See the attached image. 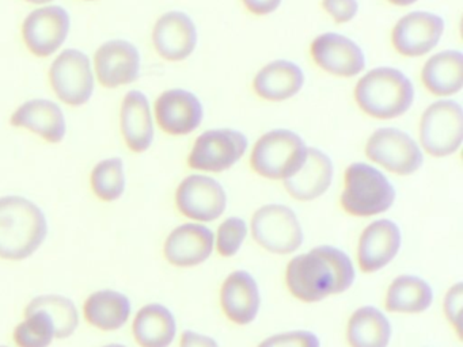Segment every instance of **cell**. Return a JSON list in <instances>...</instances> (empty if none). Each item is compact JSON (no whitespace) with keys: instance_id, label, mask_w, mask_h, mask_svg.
<instances>
[{"instance_id":"21","label":"cell","mask_w":463,"mask_h":347,"mask_svg":"<svg viewBox=\"0 0 463 347\" xmlns=\"http://www.w3.org/2000/svg\"><path fill=\"white\" fill-rule=\"evenodd\" d=\"M213 233L204 225L184 224L175 228L165 241V258L177 267H192L210 258Z\"/></svg>"},{"instance_id":"18","label":"cell","mask_w":463,"mask_h":347,"mask_svg":"<svg viewBox=\"0 0 463 347\" xmlns=\"http://www.w3.org/2000/svg\"><path fill=\"white\" fill-rule=\"evenodd\" d=\"M10 125L29 130L51 144L61 143L67 133L63 108L44 98H34L23 103L10 117Z\"/></svg>"},{"instance_id":"5","label":"cell","mask_w":463,"mask_h":347,"mask_svg":"<svg viewBox=\"0 0 463 347\" xmlns=\"http://www.w3.org/2000/svg\"><path fill=\"white\" fill-rule=\"evenodd\" d=\"M308 146L298 133L288 129H273L265 133L254 144L250 164L254 173L272 181L291 178L298 173Z\"/></svg>"},{"instance_id":"6","label":"cell","mask_w":463,"mask_h":347,"mask_svg":"<svg viewBox=\"0 0 463 347\" xmlns=\"http://www.w3.org/2000/svg\"><path fill=\"white\" fill-rule=\"evenodd\" d=\"M50 84L61 102L80 108L91 99L96 87L93 64L85 52L66 49L51 64Z\"/></svg>"},{"instance_id":"43","label":"cell","mask_w":463,"mask_h":347,"mask_svg":"<svg viewBox=\"0 0 463 347\" xmlns=\"http://www.w3.org/2000/svg\"><path fill=\"white\" fill-rule=\"evenodd\" d=\"M0 347H6V346H0Z\"/></svg>"},{"instance_id":"42","label":"cell","mask_w":463,"mask_h":347,"mask_svg":"<svg viewBox=\"0 0 463 347\" xmlns=\"http://www.w3.org/2000/svg\"><path fill=\"white\" fill-rule=\"evenodd\" d=\"M88 2H94V0H88Z\"/></svg>"},{"instance_id":"28","label":"cell","mask_w":463,"mask_h":347,"mask_svg":"<svg viewBox=\"0 0 463 347\" xmlns=\"http://www.w3.org/2000/svg\"><path fill=\"white\" fill-rule=\"evenodd\" d=\"M390 338L389 320L373 306L357 309L349 319L346 339L351 347H387Z\"/></svg>"},{"instance_id":"39","label":"cell","mask_w":463,"mask_h":347,"mask_svg":"<svg viewBox=\"0 0 463 347\" xmlns=\"http://www.w3.org/2000/svg\"><path fill=\"white\" fill-rule=\"evenodd\" d=\"M387 2L394 5H400V7H406V5H413L417 0H387Z\"/></svg>"},{"instance_id":"30","label":"cell","mask_w":463,"mask_h":347,"mask_svg":"<svg viewBox=\"0 0 463 347\" xmlns=\"http://www.w3.org/2000/svg\"><path fill=\"white\" fill-rule=\"evenodd\" d=\"M33 312H44L52 320L55 338L64 339L71 336L78 328L80 317L75 304L70 298L59 295H40L29 303L26 314Z\"/></svg>"},{"instance_id":"2","label":"cell","mask_w":463,"mask_h":347,"mask_svg":"<svg viewBox=\"0 0 463 347\" xmlns=\"http://www.w3.org/2000/svg\"><path fill=\"white\" fill-rule=\"evenodd\" d=\"M48 232L42 209L20 195L0 198V258L23 260L37 251Z\"/></svg>"},{"instance_id":"15","label":"cell","mask_w":463,"mask_h":347,"mask_svg":"<svg viewBox=\"0 0 463 347\" xmlns=\"http://www.w3.org/2000/svg\"><path fill=\"white\" fill-rule=\"evenodd\" d=\"M311 57L325 72L338 78H354L365 68L364 52L351 38L327 32L311 43Z\"/></svg>"},{"instance_id":"9","label":"cell","mask_w":463,"mask_h":347,"mask_svg":"<svg viewBox=\"0 0 463 347\" xmlns=\"http://www.w3.org/2000/svg\"><path fill=\"white\" fill-rule=\"evenodd\" d=\"M365 155L371 162L397 175H411L421 167L419 144L397 127L375 130L365 144Z\"/></svg>"},{"instance_id":"23","label":"cell","mask_w":463,"mask_h":347,"mask_svg":"<svg viewBox=\"0 0 463 347\" xmlns=\"http://www.w3.org/2000/svg\"><path fill=\"white\" fill-rule=\"evenodd\" d=\"M221 304L224 314L235 324L245 325L256 319L260 292L256 281L246 271H234L222 285Z\"/></svg>"},{"instance_id":"34","label":"cell","mask_w":463,"mask_h":347,"mask_svg":"<svg viewBox=\"0 0 463 347\" xmlns=\"http://www.w3.org/2000/svg\"><path fill=\"white\" fill-rule=\"evenodd\" d=\"M319 339L308 331H291L265 339L259 347H319Z\"/></svg>"},{"instance_id":"20","label":"cell","mask_w":463,"mask_h":347,"mask_svg":"<svg viewBox=\"0 0 463 347\" xmlns=\"http://www.w3.org/2000/svg\"><path fill=\"white\" fill-rule=\"evenodd\" d=\"M121 135L135 154H143L154 141V118L147 95L139 89L127 92L120 108Z\"/></svg>"},{"instance_id":"29","label":"cell","mask_w":463,"mask_h":347,"mask_svg":"<svg viewBox=\"0 0 463 347\" xmlns=\"http://www.w3.org/2000/svg\"><path fill=\"white\" fill-rule=\"evenodd\" d=\"M432 300V289L424 279L401 276L387 289L384 306L394 314H420L430 308Z\"/></svg>"},{"instance_id":"11","label":"cell","mask_w":463,"mask_h":347,"mask_svg":"<svg viewBox=\"0 0 463 347\" xmlns=\"http://www.w3.org/2000/svg\"><path fill=\"white\" fill-rule=\"evenodd\" d=\"M71 18L61 5H42L32 11L23 23V40L28 51L36 57H50L69 38Z\"/></svg>"},{"instance_id":"14","label":"cell","mask_w":463,"mask_h":347,"mask_svg":"<svg viewBox=\"0 0 463 347\" xmlns=\"http://www.w3.org/2000/svg\"><path fill=\"white\" fill-rule=\"evenodd\" d=\"M444 33L441 16L428 11L406 14L395 23L392 42L395 51L405 57H420L436 48Z\"/></svg>"},{"instance_id":"22","label":"cell","mask_w":463,"mask_h":347,"mask_svg":"<svg viewBox=\"0 0 463 347\" xmlns=\"http://www.w3.org/2000/svg\"><path fill=\"white\" fill-rule=\"evenodd\" d=\"M332 160L318 148H308L302 167L291 178L284 179V187L298 201H313L327 192L332 184Z\"/></svg>"},{"instance_id":"41","label":"cell","mask_w":463,"mask_h":347,"mask_svg":"<svg viewBox=\"0 0 463 347\" xmlns=\"http://www.w3.org/2000/svg\"><path fill=\"white\" fill-rule=\"evenodd\" d=\"M104 347H126V346H123V344H108V346H104Z\"/></svg>"},{"instance_id":"35","label":"cell","mask_w":463,"mask_h":347,"mask_svg":"<svg viewBox=\"0 0 463 347\" xmlns=\"http://www.w3.org/2000/svg\"><path fill=\"white\" fill-rule=\"evenodd\" d=\"M463 304V287L460 282L451 287L447 292L446 298H444V314H446L447 320L449 324L455 328L458 336L462 335L460 331V312H462Z\"/></svg>"},{"instance_id":"25","label":"cell","mask_w":463,"mask_h":347,"mask_svg":"<svg viewBox=\"0 0 463 347\" xmlns=\"http://www.w3.org/2000/svg\"><path fill=\"white\" fill-rule=\"evenodd\" d=\"M421 80L427 91L435 97L457 94L463 87V54L459 51H443L425 62Z\"/></svg>"},{"instance_id":"17","label":"cell","mask_w":463,"mask_h":347,"mask_svg":"<svg viewBox=\"0 0 463 347\" xmlns=\"http://www.w3.org/2000/svg\"><path fill=\"white\" fill-rule=\"evenodd\" d=\"M197 38L196 24L184 11L165 13L154 24V48L166 61H184L191 57L196 49Z\"/></svg>"},{"instance_id":"16","label":"cell","mask_w":463,"mask_h":347,"mask_svg":"<svg viewBox=\"0 0 463 347\" xmlns=\"http://www.w3.org/2000/svg\"><path fill=\"white\" fill-rule=\"evenodd\" d=\"M154 114L167 135L185 136L196 130L204 118V108L197 95L184 89H166L156 98Z\"/></svg>"},{"instance_id":"27","label":"cell","mask_w":463,"mask_h":347,"mask_svg":"<svg viewBox=\"0 0 463 347\" xmlns=\"http://www.w3.org/2000/svg\"><path fill=\"white\" fill-rule=\"evenodd\" d=\"M83 314L93 327L102 331H115L123 327L129 319L131 304L123 293L99 290L85 301Z\"/></svg>"},{"instance_id":"36","label":"cell","mask_w":463,"mask_h":347,"mask_svg":"<svg viewBox=\"0 0 463 347\" xmlns=\"http://www.w3.org/2000/svg\"><path fill=\"white\" fill-rule=\"evenodd\" d=\"M322 7L335 23H348L359 11L357 0H322Z\"/></svg>"},{"instance_id":"31","label":"cell","mask_w":463,"mask_h":347,"mask_svg":"<svg viewBox=\"0 0 463 347\" xmlns=\"http://www.w3.org/2000/svg\"><path fill=\"white\" fill-rule=\"evenodd\" d=\"M91 189L97 198L105 202L118 200L126 190L124 163L120 157H109L97 163L91 171Z\"/></svg>"},{"instance_id":"7","label":"cell","mask_w":463,"mask_h":347,"mask_svg":"<svg viewBox=\"0 0 463 347\" xmlns=\"http://www.w3.org/2000/svg\"><path fill=\"white\" fill-rule=\"evenodd\" d=\"M463 141V111L459 103L440 99L425 108L420 121V143L430 156L455 154Z\"/></svg>"},{"instance_id":"3","label":"cell","mask_w":463,"mask_h":347,"mask_svg":"<svg viewBox=\"0 0 463 347\" xmlns=\"http://www.w3.org/2000/svg\"><path fill=\"white\" fill-rule=\"evenodd\" d=\"M354 100L363 113L373 118L394 119L413 105L414 87L402 70L379 67L357 81Z\"/></svg>"},{"instance_id":"33","label":"cell","mask_w":463,"mask_h":347,"mask_svg":"<svg viewBox=\"0 0 463 347\" xmlns=\"http://www.w3.org/2000/svg\"><path fill=\"white\" fill-rule=\"evenodd\" d=\"M248 227L240 217H230L219 227L216 236V249L224 258L234 257L245 240Z\"/></svg>"},{"instance_id":"26","label":"cell","mask_w":463,"mask_h":347,"mask_svg":"<svg viewBox=\"0 0 463 347\" xmlns=\"http://www.w3.org/2000/svg\"><path fill=\"white\" fill-rule=\"evenodd\" d=\"M140 347H169L177 331L175 316L161 304L143 306L132 325Z\"/></svg>"},{"instance_id":"37","label":"cell","mask_w":463,"mask_h":347,"mask_svg":"<svg viewBox=\"0 0 463 347\" xmlns=\"http://www.w3.org/2000/svg\"><path fill=\"white\" fill-rule=\"evenodd\" d=\"M283 0H242L246 10L250 11L254 15H268L275 13L280 7Z\"/></svg>"},{"instance_id":"4","label":"cell","mask_w":463,"mask_h":347,"mask_svg":"<svg viewBox=\"0 0 463 347\" xmlns=\"http://www.w3.org/2000/svg\"><path fill=\"white\" fill-rule=\"evenodd\" d=\"M395 190L389 179L367 163H354L345 171L341 206L354 217H370L392 208Z\"/></svg>"},{"instance_id":"8","label":"cell","mask_w":463,"mask_h":347,"mask_svg":"<svg viewBox=\"0 0 463 347\" xmlns=\"http://www.w3.org/2000/svg\"><path fill=\"white\" fill-rule=\"evenodd\" d=\"M254 241L273 254L286 255L297 251L303 243L302 227L297 214L284 205H265L251 219Z\"/></svg>"},{"instance_id":"1","label":"cell","mask_w":463,"mask_h":347,"mask_svg":"<svg viewBox=\"0 0 463 347\" xmlns=\"http://www.w3.org/2000/svg\"><path fill=\"white\" fill-rule=\"evenodd\" d=\"M354 279V266L348 255L330 246L298 255L286 271L287 287L294 297L305 303H317L345 292Z\"/></svg>"},{"instance_id":"38","label":"cell","mask_w":463,"mask_h":347,"mask_svg":"<svg viewBox=\"0 0 463 347\" xmlns=\"http://www.w3.org/2000/svg\"><path fill=\"white\" fill-rule=\"evenodd\" d=\"M180 347H219L213 338L194 331H185L181 336Z\"/></svg>"},{"instance_id":"32","label":"cell","mask_w":463,"mask_h":347,"mask_svg":"<svg viewBox=\"0 0 463 347\" xmlns=\"http://www.w3.org/2000/svg\"><path fill=\"white\" fill-rule=\"evenodd\" d=\"M13 338L18 347H48L55 338L52 320L44 312L26 314L25 320L15 328Z\"/></svg>"},{"instance_id":"10","label":"cell","mask_w":463,"mask_h":347,"mask_svg":"<svg viewBox=\"0 0 463 347\" xmlns=\"http://www.w3.org/2000/svg\"><path fill=\"white\" fill-rule=\"evenodd\" d=\"M248 149V137L240 130L211 129L194 141L189 167L204 173H222L240 162Z\"/></svg>"},{"instance_id":"40","label":"cell","mask_w":463,"mask_h":347,"mask_svg":"<svg viewBox=\"0 0 463 347\" xmlns=\"http://www.w3.org/2000/svg\"><path fill=\"white\" fill-rule=\"evenodd\" d=\"M25 2L31 3V5H48L52 3L53 0H25Z\"/></svg>"},{"instance_id":"13","label":"cell","mask_w":463,"mask_h":347,"mask_svg":"<svg viewBox=\"0 0 463 347\" xmlns=\"http://www.w3.org/2000/svg\"><path fill=\"white\" fill-rule=\"evenodd\" d=\"M178 211L196 221H213L226 211L227 195L222 184L207 175L184 179L175 192Z\"/></svg>"},{"instance_id":"12","label":"cell","mask_w":463,"mask_h":347,"mask_svg":"<svg viewBox=\"0 0 463 347\" xmlns=\"http://www.w3.org/2000/svg\"><path fill=\"white\" fill-rule=\"evenodd\" d=\"M140 67L139 49L127 40L107 41L94 53V76L105 89L135 83L139 79Z\"/></svg>"},{"instance_id":"19","label":"cell","mask_w":463,"mask_h":347,"mask_svg":"<svg viewBox=\"0 0 463 347\" xmlns=\"http://www.w3.org/2000/svg\"><path fill=\"white\" fill-rule=\"evenodd\" d=\"M400 228L390 220L368 225L360 236L357 260L364 273H375L389 265L400 251Z\"/></svg>"},{"instance_id":"24","label":"cell","mask_w":463,"mask_h":347,"mask_svg":"<svg viewBox=\"0 0 463 347\" xmlns=\"http://www.w3.org/2000/svg\"><path fill=\"white\" fill-rule=\"evenodd\" d=\"M305 84L302 68L288 60H275L254 76L253 89L260 98L283 102L295 97Z\"/></svg>"}]
</instances>
